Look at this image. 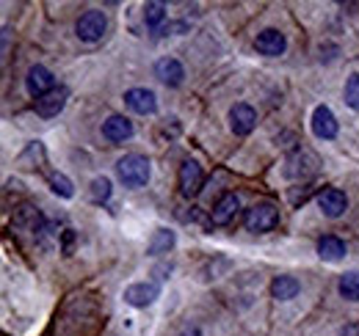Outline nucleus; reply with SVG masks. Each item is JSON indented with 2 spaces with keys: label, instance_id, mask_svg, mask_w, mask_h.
I'll return each mask as SVG.
<instances>
[{
  "label": "nucleus",
  "instance_id": "23",
  "mask_svg": "<svg viewBox=\"0 0 359 336\" xmlns=\"http://www.w3.org/2000/svg\"><path fill=\"white\" fill-rule=\"evenodd\" d=\"M89 196L94 204H105V202L111 199V179H108V176H97V179L91 182Z\"/></svg>",
  "mask_w": 359,
  "mask_h": 336
},
{
  "label": "nucleus",
  "instance_id": "16",
  "mask_svg": "<svg viewBox=\"0 0 359 336\" xmlns=\"http://www.w3.org/2000/svg\"><path fill=\"white\" fill-rule=\"evenodd\" d=\"M313 155L307 152V149H296L290 158H287V168H285V174L290 176V179H310L318 166H304V160H310Z\"/></svg>",
  "mask_w": 359,
  "mask_h": 336
},
{
  "label": "nucleus",
  "instance_id": "12",
  "mask_svg": "<svg viewBox=\"0 0 359 336\" xmlns=\"http://www.w3.org/2000/svg\"><path fill=\"white\" fill-rule=\"evenodd\" d=\"M255 47H257V52H260V55L279 58V55L285 52V47H287V39H285V34H279L276 28H266L263 34H257Z\"/></svg>",
  "mask_w": 359,
  "mask_h": 336
},
{
  "label": "nucleus",
  "instance_id": "1",
  "mask_svg": "<svg viewBox=\"0 0 359 336\" xmlns=\"http://www.w3.org/2000/svg\"><path fill=\"white\" fill-rule=\"evenodd\" d=\"M116 176L125 188H141L149 182V160L144 155H125L116 160Z\"/></svg>",
  "mask_w": 359,
  "mask_h": 336
},
{
  "label": "nucleus",
  "instance_id": "17",
  "mask_svg": "<svg viewBox=\"0 0 359 336\" xmlns=\"http://www.w3.org/2000/svg\"><path fill=\"white\" fill-rule=\"evenodd\" d=\"M318 256L323 262H340L346 256V243L340 237H334V234H326V237L318 240Z\"/></svg>",
  "mask_w": 359,
  "mask_h": 336
},
{
  "label": "nucleus",
  "instance_id": "13",
  "mask_svg": "<svg viewBox=\"0 0 359 336\" xmlns=\"http://www.w3.org/2000/svg\"><path fill=\"white\" fill-rule=\"evenodd\" d=\"M238 210H241V199H238L235 193H224V196L213 204V210H210V220H213L216 226H226V223H232V220H235Z\"/></svg>",
  "mask_w": 359,
  "mask_h": 336
},
{
  "label": "nucleus",
  "instance_id": "22",
  "mask_svg": "<svg viewBox=\"0 0 359 336\" xmlns=\"http://www.w3.org/2000/svg\"><path fill=\"white\" fill-rule=\"evenodd\" d=\"M163 20H166V3L152 0V3L144 6V22H147L149 28H161Z\"/></svg>",
  "mask_w": 359,
  "mask_h": 336
},
{
  "label": "nucleus",
  "instance_id": "24",
  "mask_svg": "<svg viewBox=\"0 0 359 336\" xmlns=\"http://www.w3.org/2000/svg\"><path fill=\"white\" fill-rule=\"evenodd\" d=\"M346 105L359 111V75H351L346 80Z\"/></svg>",
  "mask_w": 359,
  "mask_h": 336
},
{
  "label": "nucleus",
  "instance_id": "15",
  "mask_svg": "<svg viewBox=\"0 0 359 336\" xmlns=\"http://www.w3.org/2000/svg\"><path fill=\"white\" fill-rule=\"evenodd\" d=\"M102 135L111 144H125L128 138H133V122L125 119V116H108L102 122Z\"/></svg>",
  "mask_w": 359,
  "mask_h": 336
},
{
  "label": "nucleus",
  "instance_id": "19",
  "mask_svg": "<svg viewBox=\"0 0 359 336\" xmlns=\"http://www.w3.org/2000/svg\"><path fill=\"white\" fill-rule=\"evenodd\" d=\"M175 246V232L172 229H158L155 237L149 240V253L152 256H161V253H169Z\"/></svg>",
  "mask_w": 359,
  "mask_h": 336
},
{
  "label": "nucleus",
  "instance_id": "14",
  "mask_svg": "<svg viewBox=\"0 0 359 336\" xmlns=\"http://www.w3.org/2000/svg\"><path fill=\"white\" fill-rule=\"evenodd\" d=\"M155 78L161 80V83H166V85H180L182 83V78H185V69H182V64H180L177 58H158L155 61Z\"/></svg>",
  "mask_w": 359,
  "mask_h": 336
},
{
  "label": "nucleus",
  "instance_id": "8",
  "mask_svg": "<svg viewBox=\"0 0 359 336\" xmlns=\"http://www.w3.org/2000/svg\"><path fill=\"white\" fill-rule=\"evenodd\" d=\"M125 105L138 116H152L158 111V97L149 88H130L125 91Z\"/></svg>",
  "mask_w": 359,
  "mask_h": 336
},
{
  "label": "nucleus",
  "instance_id": "9",
  "mask_svg": "<svg viewBox=\"0 0 359 336\" xmlns=\"http://www.w3.org/2000/svg\"><path fill=\"white\" fill-rule=\"evenodd\" d=\"M255 127H257V113H255L252 105L238 102V105L229 111V130H232L235 135H249Z\"/></svg>",
  "mask_w": 359,
  "mask_h": 336
},
{
  "label": "nucleus",
  "instance_id": "18",
  "mask_svg": "<svg viewBox=\"0 0 359 336\" xmlns=\"http://www.w3.org/2000/svg\"><path fill=\"white\" fill-rule=\"evenodd\" d=\"M302 290V284H299V279H293V276H276L273 281H271V295L276 298V300H293L296 295Z\"/></svg>",
  "mask_w": 359,
  "mask_h": 336
},
{
  "label": "nucleus",
  "instance_id": "7",
  "mask_svg": "<svg viewBox=\"0 0 359 336\" xmlns=\"http://www.w3.org/2000/svg\"><path fill=\"white\" fill-rule=\"evenodd\" d=\"M161 298V287L155 281H138L125 290V303H130L135 309H147Z\"/></svg>",
  "mask_w": 359,
  "mask_h": 336
},
{
  "label": "nucleus",
  "instance_id": "2",
  "mask_svg": "<svg viewBox=\"0 0 359 336\" xmlns=\"http://www.w3.org/2000/svg\"><path fill=\"white\" fill-rule=\"evenodd\" d=\"M75 31H78V39L81 42H100L102 36H105V31H108V17H105V11H100V8H89V11H83L81 14V20H78V25H75Z\"/></svg>",
  "mask_w": 359,
  "mask_h": 336
},
{
  "label": "nucleus",
  "instance_id": "5",
  "mask_svg": "<svg viewBox=\"0 0 359 336\" xmlns=\"http://www.w3.org/2000/svg\"><path fill=\"white\" fill-rule=\"evenodd\" d=\"M67 99H69V88H67V85H58V88H53L50 94H45V97L34 99V111H36L42 119H53V116H58V113L64 111Z\"/></svg>",
  "mask_w": 359,
  "mask_h": 336
},
{
  "label": "nucleus",
  "instance_id": "21",
  "mask_svg": "<svg viewBox=\"0 0 359 336\" xmlns=\"http://www.w3.org/2000/svg\"><path fill=\"white\" fill-rule=\"evenodd\" d=\"M47 182H50V188H53V193H55V196H61V199H72V196H75V185L69 182V176H67V174L55 171V174H50V176H47Z\"/></svg>",
  "mask_w": 359,
  "mask_h": 336
},
{
  "label": "nucleus",
  "instance_id": "20",
  "mask_svg": "<svg viewBox=\"0 0 359 336\" xmlns=\"http://www.w3.org/2000/svg\"><path fill=\"white\" fill-rule=\"evenodd\" d=\"M337 290L346 300H359V270H351V273H343L340 281H337Z\"/></svg>",
  "mask_w": 359,
  "mask_h": 336
},
{
  "label": "nucleus",
  "instance_id": "4",
  "mask_svg": "<svg viewBox=\"0 0 359 336\" xmlns=\"http://www.w3.org/2000/svg\"><path fill=\"white\" fill-rule=\"evenodd\" d=\"M177 182H180V193L185 199H194L199 190H202V182H205V174H202V166L196 160H182L177 174Z\"/></svg>",
  "mask_w": 359,
  "mask_h": 336
},
{
  "label": "nucleus",
  "instance_id": "6",
  "mask_svg": "<svg viewBox=\"0 0 359 336\" xmlns=\"http://www.w3.org/2000/svg\"><path fill=\"white\" fill-rule=\"evenodd\" d=\"M25 88H28V94H31L34 99H39V97H45V94H50V91L55 88V78H53V72H50L47 66L36 64V66L28 69Z\"/></svg>",
  "mask_w": 359,
  "mask_h": 336
},
{
  "label": "nucleus",
  "instance_id": "3",
  "mask_svg": "<svg viewBox=\"0 0 359 336\" xmlns=\"http://www.w3.org/2000/svg\"><path fill=\"white\" fill-rule=\"evenodd\" d=\"M243 223H246V229L255 232V234L271 232V229L279 223V210H276L273 204H269V202H260V204H255V207L246 210Z\"/></svg>",
  "mask_w": 359,
  "mask_h": 336
},
{
  "label": "nucleus",
  "instance_id": "11",
  "mask_svg": "<svg viewBox=\"0 0 359 336\" xmlns=\"http://www.w3.org/2000/svg\"><path fill=\"white\" fill-rule=\"evenodd\" d=\"M318 207L326 218H340L343 212L348 210V199L343 190L337 188H326L323 193H318Z\"/></svg>",
  "mask_w": 359,
  "mask_h": 336
},
{
  "label": "nucleus",
  "instance_id": "10",
  "mask_svg": "<svg viewBox=\"0 0 359 336\" xmlns=\"http://www.w3.org/2000/svg\"><path fill=\"white\" fill-rule=\"evenodd\" d=\"M337 119H334V113L326 108V105H318L313 111V132L315 138H320V141H332V138H337Z\"/></svg>",
  "mask_w": 359,
  "mask_h": 336
}]
</instances>
